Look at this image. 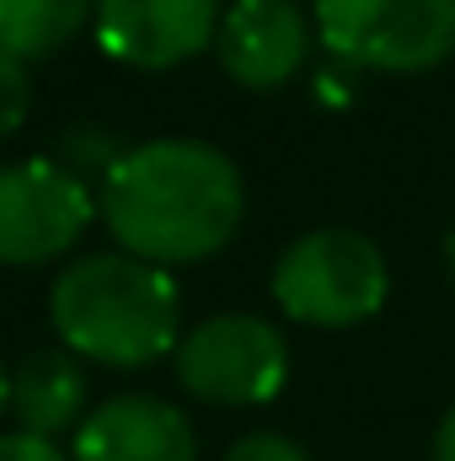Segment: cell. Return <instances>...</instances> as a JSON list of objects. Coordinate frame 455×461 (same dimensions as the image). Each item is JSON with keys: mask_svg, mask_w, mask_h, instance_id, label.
Instances as JSON below:
<instances>
[{"mask_svg": "<svg viewBox=\"0 0 455 461\" xmlns=\"http://www.w3.org/2000/svg\"><path fill=\"white\" fill-rule=\"evenodd\" d=\"M129 258L156 268L215 258L246 215V183L226 150L204 140H150L118 156L97 199Z\"/></svg>", "mask_w": 455, "mask_h": 461, "instance_id": "6da1fadb", "label": "cell"}, {"mask_svg": "<svg viewBox=\"0 0 455 461\" xmlns=\"http://www.w3.org/2000/svg\"><path fill=\"white\" fill-rule=\"evenodd\" d=\"M49 317L76 359H97L113 370L156 365L183 344V295L172 274L129 252L76 258L49 290Z\"/></svg>", "mask_w": 455, "mask_h": 461, "instance_id": "7a4b0ae2", "label": "cell"}, {"mask_svg": "<svg viewBox=\"0 0 455 461\" xmlns=\"http://www.w3.org/2000/svg\"><path fill=\"white\" fill-rule=\"evenodd\" d=\"M391 274L370 236L322 226L295 236L273 263V301L306 328H353L386 306Z\"/></svg>", "mask_w": 455, "mask_h": 461, "instance_id": "3957f363", "label": "cell"}, {"mask_svg": "<svg viewBox=\"0 0 455 461\" xmlns=\"http://www.w3.org/2000/svg\"><path fill=\"white\" fill-rule=\"evenodd\" d=\"M317 32L353 70L418 76L455 54V0H317Z\"/></svg>", "mask_w": 455, "mask_h": 461, "instance_id": "277c9868", "label": "cell"}, {"mask_svg": "<svg viewBox=\"0 0 455 461\" xmlns=\"http://www.w3.org/2000/svg\"><path fill=\"white\" fill-rule=\"evenodd\" d=\"M172 365H177V381L188 397L215 402V408H257L284 392L290 344L273 322L226 312V317L199 322L177 344Z\"/></svg>", "mask_w": 455, "mask_h": 461, "instance_id": "5b68a950", "label": "cell"}, {"mask_svg": "<svg viewBox=\"0 0 455 461\" xmlns=\"http://www.w3.org/2000/svg\"><path fill=\"white\" fill-rule=\"evenodd\" d=\"M97 199L86 177L59 161H11L0 167V263L32 268L65 258L97 221Z\"/></svg>", "mask_w": 455, "mask_h": 461, "instance_id": "8992f818", "label": "cell"}, {"mask_svg": "<svg viewBox=\"0 0 455 461\" xmlns=\"http://www.w3.org/2000/svg\"><path fill=\"white\" fill-rule=\"evenodd\" d=\"M97 43L129 70H172L220 38V0H97Z\"/></svg>", "mask_w": 455, "mask_h": 461, "instance_id": "52a82bcc", "label": "cell"}, {"mask_svg": "<svg viewBox=\"0 0 455 461\" xmlns=\"http://www.w3.org/2000/svg\"><path fill=\"white\" fill-rule=\"evenodd\" d=\"M215 49H220V65L236 86L273 92L290 76H300V65L311 54L306 11L295 0H230Z\"/></svg>", "mask_w": 455, "mask_h": 461, "instance_id": "ba28073f", "label": "cell"}, {"mask_svg": "<svg viewBox=\"0 0 455 461\" xmlns=\"http://www.w3.org/2000/svg\"><path fill=\"white\" fill-rule=\"evenodd\" d=\"M76 461H199V440L177 402L113 397L81 419Z\"/></svg>", "mask_w": 455, "mask_h": 461, "instance_id": "9c48e42d", "label": "cell"}, {"mask_svg": "<svg viewBox=\"0 0 455 461\" xmlns=\"http://www.w3.org/2000/svg\"><path fill=\"white\" fill-rule=\"evenodd\" d=\"M81 408H86V375L70 348H32L11 370V413L22 419V435L54 440L70 424L81 429Z\"/></svg>", "mask_w": 455, "mask_h": 461, "instance_id": "30bf717a", "label": "cell"}, {"mask_svg": "<svg viewBox=\"0 0 455 461\" xmlns=\"http://www.w3.org/2000/svg\"><path fill=\"white\" fill-rule=\"evenodd\" d=\"M92 16L97 0H0V49L16 59H43L65 49Z\"/></svg>", "mask_w": 455, "mask_h": 461, "instance_id": "8fae6325", "label": "cell"}, {"mask_svg": "<svg viewBox=\"0 0 455 461\" xmlns=\"http://www.w3.org/2000/svg\"><path fill=\"white\" fill-rule=\"evenodd\" d=\"M27 108H32V76H27V59H16V54L0 49V140L22 129Z\"/></svg>", "mask_w": 455, "mask_h": 461, "instance_id": "7c38bea8", "label": "cell"}, {"mask_svg": "<svg viewBox=\"0 0 455 461\" xmlns=\"http://www.w3.org/2000/svg\"><path fill=\"white\" fill-rule=\"evenodd\" d=\"M226 461H311V456L284 435H246L226 451Z\"/></svg>", "mask_w": 455, "mask_h": 461, "instance_id": "4fadbf2b", "label": "cell"}, {"mask_svg": "<svg viewBox=\"0 0 455 461\" xmlns=\"http://www.w3.org/2000/svg\"><path fill=\"white\" fill-rule=\"evenodd\" d=\"M65 145L76 150V161H81V167H97L103 177H108V172L118 167V150H113L118 140H108V134H97V129H76V134H70Z\"/></svg>", "mask_w": 455, "mask_h": 461, "instance_id": "5bb4252c", "label": "cell"}, {"mask_svg": "<svg viewBox=\"0 0 455 461\" xmlns=\"http://www.w3.org/2000/svg\"><path fill=\"white\" fill-rule=\"evenodd\" d=\"M0 461H65V451L38 435H0Z\"/></svg>", "mask_w": 455, "mask_h": 461, "instance_id": "9a60e30c", "label": "cell"}, {"mask_svg": "<svg viewBox=\"0 0 455 461\" xmlns=\"http://www.w3.org/2000/svg\"><path fill=\"white\" fill-rule=\"evenodd\" d=\"M434 461H455V402H451V413L440 419V435H434Z\"/></svg>", "mask_w": 455, "mask_h": 461, "instance_id": "2e32d148", "label": "cell"}, {"mask_svg": "<svg viewBox=\"0 0 455 461\" xmlns=\"http://www.w3.org/2000/svg\"><path fill=\"white\" fill-rule=\"evenodd\" d=\"M5 408H11V375H5V365H0V419H5Z\"/></svg>", "mask_w": 455, "mask_h": 461, "instance_id": "e0dca14e", "label": "cell"}, {"mask_svg": "<svg viewBox=\"0 0 455 461\" xmlns=\"http://www.w3.org/2000/svg\"><path fill=\"white\" fill-rule=\"evenodd\" d=\"M445 263H451V274H455V230L445 236Z\"/></svg>", "mask_w": 455, "mask_h": 461, "instance_id": "ac0fdd59", "label": "cell"}]
</instances>
